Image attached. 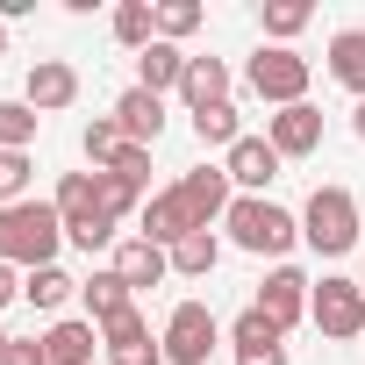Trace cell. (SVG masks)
Masks as SVG:
<instances>
[{
	"label": "cell",
	"instance_id": "cell-1",
	"mask_svg": "<svg viewBox=\"0 0 365 365\" xmlns=\"http://www.w3.org/2000/svg\"><path fill=\"white\" fill-rule=\"evenodd\" d=\"M65 251V215L51 201H15V208H0V265H15V272H43L58 265Z\"/></svg>",
	"mask_w": 365,
	"mask_h": 365
},
{
	"label": "cell",
	"instance_id": "cell-2",
	"mask_svg": "<svg viewBox=\"0 0 365 365\" xmlns=\"http://www.w3.org/2000/svg\"><path fill=\"white\" fill-rule=\"evenodd\" d=\"M222 230H230V244H237V251L272 258V265H287V251L301 244V215H287V208H279V201H265V194H237V201H230V215H222Z\"/></svg>",
	"mask_w": 365,
	"mask_h": 365
},
{
	"label": "cell",
	"instance_id": "cell-3",
	"mask_svg": "<svg viewBox=\"0 0 365 365\" xmlns=\"http://www.w3.org/2000/svg\"><path fill=\"white\" fill-rule=\"evenodd\" d=\"M51 208L65 215V244H79V251H115L122 244V222L101 208V194H93V172H65L58 179V194H51Z\"/></svg>",
	"mask_w": 365,
	"mask_h": 365
},
{
	"label": "cell",
	"instance_id": "cell-4",
	"mask_svg": "<svg viewBox=\"0 0 365 365\" xmlns=\"http://www.w3.org/2000/svg\"><path fill=\"white\" fill-rule=\"evenodd\" d=\"M358 194L351 187H315L308 194V208H301V244L315 251V258H344V251H358Z\"/></svg>",
	"mask_w": 365,
	"mask_h": 365
},
{
	"label": "cell",
	"instance_id": "cell-5",
	"mask_svg": "<svg viewBox=\"0 0 365 365\" xmlns=\"http://www.w3.org/2000/svg\"><path fill=\"white\" fill-rule=\"evenodd\" d=\"M308 79H315V65L301 58V51H279V43H258L251 51V65H244V86L279 115V108H301L308 101Z\"/></svg>",
	"mask_w": 365,
	"mask_h": 365
},
{
	"label": "cell",
	"instance_id": "cell-6",
	"mask_svg": "<svg viewBox=\"0 0 365 365\" xmlns=\"http://www.w3.org/2000/svg\"><path fill=\"white\" fill-rule=\"evenodd\" d=\"M308 322H315L329 344H358V336H365V287L322 272V279H315V301H308Z\"/></svg>",
	"mask_w": 365,
	"mask_h": 365
},
{
	"label": "cell",
	"instance_id": "cell-7",
	"mask_svg": "<svg viewBox=\"0 0 365 365\" xmlns=\"http://www.w3.org/2000/svg\"><path fill=\"white\" fill-rule=\"evenodd\" d=\"M158 344H165V365H208V351L222 344V322H215L208 301H179V308L165 315Z\"/></svg>",
	"mask_w": 365,
	"mask_h": 365
},
{
	"label": "cell",
	"instance_id": "cell-8",
	"mask_svg": "<svg viewBox=\"0 0 365 365\" xmlns=\"http://www.w3.org/2000/svg\"><path fill=\"white\" fill-rule=\"evenodd\" d=\"M308 301H315V279H308L301 265H272V272L258 279V301H251V308H265L279 329H294V322H308Z\"/></svg>",
	"mask_w": 365,
	"mask_h": 365
},
{
	"label": "cell",
	"instance_id": "cell-9",
	"mask_svg": "<svg viewBox=\"0 0 365 365\" xmlns=\"http://www.w3.org/2000/svg\"><path fill=\"white\" fill-rule=\"evenodd\" d=\"M101 351H108V365H165V344L150 336L143 308H129V315L101 322Z\"/></svg>",
	"mask_w": 365,
	"mask_h": 365
},
{
	"label": "cell",
	"instance_id": "cell-10",
	"mask_svg": "<svg viewBox=\"0 0 365 365\" xmlns=\"http://www.w3.org/2000/svg\"><path fill=\"white\" fill-rule=\"evenodd\" d=\"M172 187L187 194V208H194L201 230H215V222L230 215V201H237V187H230V172H222V165H194V172H179Z\"/></svg>",
	"mask_w": 365,
	"mask_h": 365
},
{
	"label": "cell",
	"instance_id": "cell-11",
	"mask_svg": "<svg viewBox=\"0 0 365 365\" xmlns=\"http://www.w3.org/2000/svg\"><path fill=\"white\" fill-rule=\"evenodd\" d=\"M265 143H272L279 158H315V150H322V108L301 101V108L265 115Z\"/></svg>",
	"mask_w": 365,
	"mask_h": 365
},
{
	"label": "cell",
	"instance_id": "cell-12",
	"mask_svg": "<svg viewBox=\"0 0 365 365\" xmlns=\"http://www.w3.org/2000/svg\"><path fill=\"white\" fill-rule=\"evenodd\" d=\"M201 222H194V208H187V194L179 187H165V194H150L143 201V215H136V237H150L158 251H172L179 237H194Z\"/></svg>",
	"mask_w": 365,
	"mask_h": 365
},
{
	"label": "cell",
	"instance_id": "cell-13",
	"mask_svg": "<svg viewBox=\"0 0 365 365\" xmlns=\"http://www.w3.org/2000/svg\"><path fill=\"white\" fill-rule=\"evenodd\" d=\"M22 101H29L36 115H65V108L79 101V72H72L65 58H36L29 79H22Z\"/></svg>",
	"mask_w": 365,
	"mask_h": 365
},
{
	"label": "cell",
	"instance_id": "cell-14",
	"mask_svg": "<svg viewBox=\"0 0 365 365\" xmlns=\"http://www.w3.org/2000/svg\"><path fill=\"white\" fill-rule=\"evenodd\" d=\"M279 165H287V158H279L265 136H244V143L222 158V172H230V187H237V194H265L272 179H279Z\"/></svg>",
	"mask_w": 365,
	"mask_h": 365
},
{
	"label": "cell",
	"instance_id": "cell-15",
	"mask_svg": "<svg viewBox=\"0 0 365 365\" xmlns=\"http://www.w3.org/2000/svg\"><path fill=\"white\" fill-rule=\"evenodd\" d=\"M108 265H115V272H122V287H129V294H136V287H158V279H165V272H172V251H158V244H150V237H122V244H115V258H108Z\"/></svg>",
	"mask_w": 365,
	"mask_h": 365
},
{
	"label": "cell",
	"instance_id": "cell-16",
	"mask_svg": "<svg viewBox=\"0 0 365 365\" xmlns=\"http://www.w3.org/2000/svg\"><path fill=\"white\" fill-rule=\"evenodd\" d=\"M93 351H101V329H93L86 315H58V322L43 329V358H51V365H93Z\"/></svg>",
	"mask_w": 365,
	"mask_h": 365
},
{
	"label": "cell",
	"instance_id": "cell-17",
	"mask_svg": "<svg viewBox=\"0 0 365 365\" xmlns=\"http://www.w3.org/2000/svg\"><path fill=\"white\" fill-rule=\"evenodd\" d=\"M237 93V72L222 65V58H187V79H179V101H187L194 115L201 108H215V101H230Z\"/></svg>",
	"mask_w": 365,
	"mask_h": 365
},
{
	"label": "cell",
	"instance_id": "cell-18",
	"mask_svg": "<svg viewBox=\"0 0 365 365\" xmlns=\"http://www.w3.org/2000/svg\"><path fill=\"white\" fill-rule=\"evenodd\" d=\"M115 122H122V136H129V143H143V150H150V143L165 136V101H158V93H143V86H129V93L115 101Z\"/></svg>",
	"mask_w": 365,
	"mask_h": 365
},
{
	"label": "cell",
	"instance_id": "cell-19",
	"mask_svg": "<svg viewBox=\"0 0 365 365\" xmlns=\"http://www.w3.org/2000/svg\"><path fill=\"white\" fill-rule=\"evenodd\" d=\"M79 301H86V322H93V329H101V322H115V315H129V308H136V294H129V287H122V272H115V265H101V272H93V279H79Z\"/></svg>",
	"mask_w": 365,
	"mask_h": 365
},
{
	"label": "cell",
	"instance_id": "cell-20",
	"mask_svg": "<svg viewBox=\"0 0 365 365\" xmlns=\"http://www.w3.org/2000/svg\"><path fill=\"white\" fill-rule=\"evenodd\" d=\"M179 79H187V51H179V43H165V36H158V43H150V51L136 58V86L165 101V93H179Z\"/></svg>",
	"mask_w": 365,
	"mask_h": 365
},
{
	"label": "cell",
	"instance_id": "cell-21",
	"mask_svg": "<svg viewBox=\"0 0 365 365\" xmlns=\"http://www.w3.org/2000/svg\"><path fill=\"white\" fill-rule=\"evenodd\" d=\"M230 344H237V358H272V351H287V329H279L265 308H244V315L230 322Z\"/></svg>",
	"mask_w": 365,
	"mask_h": 365
},
{
	"label": "cell",
	"instance_id": "cell-22",
	"mask_svg": "<svg viewBox=\"0 0 365 365\" xmlns=\"http://www.w3.org/2000/svg\"><path fill=\"white\" fill-rule=\"evenodd\" d=\"M108 29H115V43H122V51H136V58H143V51L158 43V0H122V8L108 15Z\"/></svg>",
	"mask_w": 365,
	"mask_h": 365
},
{
	"label": "cell",
	"instance_id": "cell-23",
	"mask_svg": "<svg viewBox=\"0 0 365 365\" xmlns=\"http://www.w3.org/2000/svg\"><path fill=\"white\" fill-rule=\"evenodd\" d=\"M329 79L365 101V29H336L329 36Z\"/></svg>",
	"mask_w": 365,
	"mask_h": 365
},
{
	"label": "cell",
	"instance_id": "cell-24",
	"mask_svg": "<svg viewBox=\"0 0 365 365\" xmlns=\"http://www.w3.org/2000/svg\"><path fill=\"white\" fill-rule=\"evenodd\" d=\"M194 136H201V150H237L244 143V115H237V101H215V108H201L194 115Z\"/></svg>",
	"mask_w": 365,
	"mask_h": 365
},
{
	"label": "cell",
	"instance_id": "cell-25",
	"mask_svg": "<svg viewBox=\"0 0 365 365\" xmlns=\"http://www.w3.org/2000/svg\"><path fill=\"white\" fill-rule=\"evenodd\" d=\"M215 265H222V237H215V230H194V237L172 244V272H179V279H208Z\"/></svg>",
	"mask_w": 365,
	"mask_h": 365
},
{
	"label": "cell",
	"instance_id": "cell-26",
	"mask_svg": "<svg viewBox=\"0 0 365 365\" xmlns=\"http://www.w3.org/2000/svg\"><path fill=\"white\" fill-rule=\"evenodd\" d=\"M79 294V279L65 272V265H43V272H22V301L29 308H43V315H58L65 301Z\"/></svg>",
	"mask_w": 365,
	"mask_h": 365
},
{
	"label": "cell",
	"instance_id": "cell-27",
	"mask_svg": "<svg viewBox=\"0 0 365 365\" xmlns=\"http://www.w3.org/2000/svg\"><path fill=\"white\" fill-rule=\"evenodd\" d=\"M79 150H86V165H93V172H108V165L129 150V136H122V122H115V115H93V122L79 129Z\"/></svg>",
	"mask_w": 365,
	"mask_h": 365
},
{
	"label": "cell",
	"instance_id": "cell-28",
	"mask_svg": "<svg viewBox=\"0 0 365 365\" xmlns=\"http://www.w3.org/2000/svg\"><path fill=\"white\" fill-rule=\"evenodd\" d=\"M36 129H43V115H36L22 93H15V101H0V150H29Z\"/></svg>",
	"mask_w": 365,
	"mask_h": 365
},
{
	"label": "cell",
	"instance_id": "cell-29",
	"mask_svg": "<svg viewBox=\"0 0 365 365\" xmlns=\"http://www.w3.org/2000/svg\"><path fill=\"white\" fill-rule=\"evenodd\" d=\"M93 194H101V208H108L115 222H129V215H143V187H129L122 172H93Z\"/></svg>",
	"mask_w": 365,
	"mask_h": 365
},
{
	"label": "cell",
	"instance_id": "cell-30",
	"mask_svg": "<svg viewBox=\"0 0 365 365\" xmlns=\"http://www.w3.org/2000/svg\"><path fill=\"white\" fill-rule=\"evenodd\" d=\"M201 22H208L201 0H158V36H165V43H187Z\"/></svg>",
	"mask_w": 365,
	"mask_h": 365
},
{
	"label": "cell",
	"instance_id": "cell-31",
	"mask_svg": "<svg viewBox=\"0 0 365 365\" xmlns=\"http://www.w3.org/2000/svg\"><path fill=\"white\" fill-rule=\"evenodd\" d=\"M315 15H308V0H272V8H265V36L279 43V51H294V36L308 29Z\"/></svg>",
	"mask_w": 365,
	"mask_h": 365
},
{
	"label": "cell",
	"instance_id": "cell-32",
	"mask_svg": "<svg viewBox=\"0 0 365 365\" xmlns=\"http://www.w3.org/2000/svg\"><path fill=\"white\" fill-rule=\"evenodd\" d=\"M29 179H36V158L29 150H0V208L29 201Z\"/></svg>",
	"mask_w": 365,
	"mask_h": 365
},
{
	"label": "cell",
	"instance_id": "cell-33",
	"mask_svg": "<svg viewBox=\"0 0 365 365\" xmlns=\"http://www.w3.org/2000/svg\"><path fill=\"white\" fill-rule=\"evenodd\" d=\"M108 172H122L129 187H143V194H150V150H143V143H129V150H122V158H115Z\"/></svg>",
	"mask_w": 365,
	"mask_h": 365
},
{
	"label": "cell",
	"instance_id": "cell-34",
	"mask_svg": "<svg viewBox=\"0 0 365 365\" xmlns=\"http://www.w3.org/2000/svg\"><path fill=\"white\" fill-rule=\"evenodd\" d=\"M8 365H51V358H43V336H15V344H8Z\"/></svg>",
	"mask_w": 365,
	"mask_h": 365
},
{
	"label": "cell",
	"instance_id": "cell-35",
	"mask_svg": "<svg viewBox=\"0 0 365 365\" xmlns=\"http://www.w3.org/2000/svg\"><path fill=\"white\" fill-rule=\"evenodd\" d=\"M8 301H22V272H15V265H0V308H8Z\"/></svg>",
	"mask_w": 365,
	"mask_h": 365
},
{
	"label": "cell",
	"instance_id": "cell-36",
	"mask_svg": "<svg viewBox=\"0 0 365 365\" xmlns=\"http://www.w3.org/2000/svg\"><path fill=\"white\" fill-rule=\"evenodd\" d=\"M351 136H358V143H365V101H358V108H351Z\"/></svg>",
	"mask_w": 365,
	"mask_h": 365
},
{
	"label": "cell",
	"instance_id": "cell-37",
	"mask_svg": "<svg viewBox=\"0 0 365 365\" xmlns=\"http://www.w3.org/2000/svg\"><path fill=\"white\" fill-rule=\"evenodd\" d=\"M237 365H287V351H272V358H237Z\"/></svg>",
	"mask_w": 365,
	"mask_h": 365
},
{
	"label": "cell",
	"instance_id": "cell-38",
	"mask_svg": "<svg viewBox=\"0 0 365 365\" xmlns=\"http://www.w3.org/2000/svg\"><path fill=\"white\" fill-rule=\"evenodd\" d=\"M8 344H15V336H8V322H0V365H8Z\"/></svg>",
	"mask_w": 365,
	"mask_h": 365
},
{
	"label": "cell",
	"instance_id": "cell-39",
	"mask_svg": "<svg viewBox=\"0 0 365 365\" xmlns=\"http://www.w3.org/2000/svg\"><path fill=\"white\" fill-rule=\"evenodd\" d=\"M0 58H8V22H0Z\"/></svg>",
	"mask_w": 365,
	"mask_h": 365
},
{
	"label": "cell",
	"instance_id": "cell-40",
	"mask_svg": "<svg viewBox=\"0 0 365 365\" xmlns=\"http://www.w3.org/2000/svg\"><path fill=\"white\" fill-rule=\"evenodd\" d=\"M358 287H365V258H358Z\"/></svg>",
	"mask_w": 365,
	"mask_h": 365
}]
</instances>
